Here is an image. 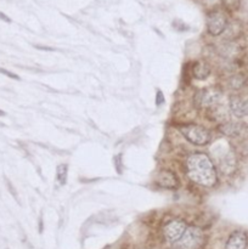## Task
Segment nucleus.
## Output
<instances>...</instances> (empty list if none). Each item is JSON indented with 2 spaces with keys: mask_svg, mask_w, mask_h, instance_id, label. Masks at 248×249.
<instances>
[{
  "mask_svg": "<svg viewBox=\"0 0 248 249\" xmlns=\"http://www.w3.org/2000/svg\"><path fill=\"white\" fill-rule=\"evenodd\" d=\"M186 173L190 180L202 186H214L218 180L213 160L204 153H195L186 160Z\"/></svg>",
  "mask_w": 248,
  "mask_h": 249,
  "instance_id": "nucleus-1",
  "label": "nucleus"
},
{
  "mask_svg": "<svg viewBox=\"0 0 248 249\" xmlns=\"http://www.w3.org/2000/svg\"><path fill=\"white\" fill-rule=\"evenodd\" d=\"M206 238L201 229L190 226L185 230L181 237L173 243V249H203Z\"/></svg>",
  "mask_w": 248,
  "mask_h": 249,
  "instance_id": "nucleus-2",
  "label": "nucleus"
},
{
  "mask_svg": "<svg viewBox=\"0 0 248 249\" xmlns=\"http://www.w3.org/2000/svg\"><path fill=\"white\" fill-rule=\"evenodd\" d=\"M179 130L187 141L197 146L207 145L212 139L211 131L207 130L204 126L196 125V124L182 125L180 126Z\"/></svg>",
  "mask_w": 248,
  "mask_h": 249,
  "instance_id": "nucleus-3",
  "label": "nucleus"
},
{
  "mask_svg": "<svg viewBox=\"0 0 248 249\" xmlns=\"http://www.w3.org/2000/svg\"><path fill=\"white\" fill-rule=\"evenodd\" d=\"M221 97L220 90L215 88H208V89H202L196 92L195 95V105L198 108H211L214 105L219 102Z\"/></svg>",
  "mask_w": 248,
  "mask_h": 249,
  "instance_id": "nucleus-4",
  "label": "nucleus"
},
{
  "mask_svg": "<svg viewBox=\"0 0 248 249\" xmlns=\"http://www.w3.org/2000/svg\"><path fill=\"white\" fill-rule=\"evenodd\" d=\"M226 26H228V18H226V15L220 10H214L207 17V27L212 36H216L223 34Z\"/></svg>",
  "mask_w": 248,
  "mask_h": 249,
  "instance_id": "nucleus-5",
  "label": "nucleus"
},
{
  "mask_svg": "<svg viewBox=\"0 0 248 249\" xmlns=\"http://www.w3.org/2000/svg\"><path fill=\"white\" fill-rule=\"evenodd\" d=\"M186 229L187 225L185 224V221L175 219V220L169 221V223L163 226V236H164L168 242L174 243L181 237Z\"/></svg>",
  "mask_w": 248,
  "mask_h": 249,
  "instance_id": "nucleus-6",
  "label": "nucleus"
},
{
  "mask_svg": "<svg viewBox=\"0 0 248 249\" xmlns=\"http://www.w3.org/2000/svg\"><path fill=\"white\" fill-rule=\"evenodd\" d=\"M216 162H218L219 169L224 174H231L236 168V158L233 156L232 151L230 150L226 151L221 157H216Z\"/></svg>",
  "mask_w": 248,
  "mask_h": 249,
  "instance_id": "nucleus-7",
  "label": "nucleus"
},
{
  "mask_svg": "<svg viewBox=\"0 0 248 249\" xmlns=\"http://www.w3.org/2000/svg\"><path fill=\"white\" fill-rule=\"evenodd\" d=\"M247 235L243 231H235L229 237L225 249H246L247 248Z\"/></svg>",
  "mask_w": 248,
  "mask_h": 249,
  "instance_id": "nucleus-8",
  "label": "nucleus"
},
{
  "mask_svg": "<svg viewBox=\"0 0 248 249\" xmlns=\"http://www.w3.org/2000/svg\"><path fill=\"white\" fill-rule=\"evenodd\" d=\"M156 181H157V184L159 185L160 187H164V189L169 190L177 189V185H179L177 177H175L172 172H168V170H162V172L158 174Z\"/></svg>",
  "mask_w": 248,
  "mask_h": 249,
  "instance_id": "nucleus-9",
  "label": "nucleus"
},
{
  "mask_svg": "<svg viewBox=\"0 0 248 249\" xmlns=\"http://www.w3.org/2000/svg\"><path fill=\"white\" fill-rule=\"evenodd\" d=\"M230 109L236 117L248 116V99L235 96L230 100Z\"/></svg>",
  "mask_w": 248,
  "mask_h": 249,
  "instance_id": "nucleus-10",
  "label": "nucleus"
},
{
  "mask_svg": "<svg viewBox=\"0 0 248 249\" xmlns=\"http://www.w3.org/2000/svg\"><path fill=\"white\" fill-rule=\"evenodd\" d=\"M192 73H194V77L196 79H206L211 74V67L207 62L204 61H198V62L195 63L194 68H192Z\"/></svg>",
  "mask_w": 248,
  "mask_h": 249,
  "instance_id": "nucleus-11",
  "label": "nucleus"
},
{
  "mask_svg": "<svg viewBox=\"0 0 248 249\" xmlns=\"http://www.w3.org/2000/svg\"><path fill=\"white\" fill-rule=\"evenodd\" d=\"M220 131L228 136H236L242 130V123H235V122H229V123H223L219 126Z\"/></svg>",
  "mask_w": 248,
  "mask_h": 249,
  "instance_id": "nucleus-12",
  "label": "nucleus"
},
{
  "mask_svg": "<svg viewBox=\"0 0 248 249\" xmlns=\"http://www.w3.org/2000/svg\"><path fill=\"white\" fill-rule=\"evenodd\" d=\"M67 170L68 167L66 164H60L56 169V179H57V182L61 186L67 182Z\"/></svg>",
  "mask_w": 248,
  "mask_h": 249,
  "instance_id": "nucleus-13",
  "label": "nucleus"
},
{
  "mask_svg": "<svg viewBox=\"0 0 248 249\" xmlns=\"http://www.w3.org/2000/svg\"><path fill=\"white\" fill-rule=\"evenodd\" d=\"M223 6L229 11H236L240 9L241 0H220Z\"/></svg>",
  "mask_w": 248,
  "mask_h": 249,
  "instance_id": "nucleus-14",
  "label": "nucleus"
},
{
  "mask_svg": "<svg viewBox=\"0 0 248 249\" xmlns=\"http://www.w3.org/2000/svg\"><path fill=\"white\" fill-rule=\"evenodd\" d=\"M0 73H2V74H5V75H6V77L12 78V79L19 80V77H18V75H16V74H15V73L10 72V71L5 70V68H1V67H0Z\"/></svg>",
  "mask_w": 248,
  "mask_h": 249,
  "instance_id": "nucleus-15",
  "label": "nucleus"
},
{
  "mask_svg": "<svg viewBox=\"0 0 248 249\" xmlns=\"http://www.w3.org/2000/svg\"><path fill=\"white\" fill-rule=\"evenodd\" d=\"M164 102V97H163V94L162 91H158L157 92V96H156V104L158 105V106H160V105Z\"/></svg>",
  "mask_w": 248,
  "mask_h": 249,
  "instance_id": "nucleus-16",
  "label": "nucleus"
},
{
  "mask_svg": "<svg viewBox=\"0 0 248 249\" xmlns=\"http://www.w3.org/2000/svg\"><path fill=\"white\" fill-rule=\"evenodd\" d=\"M121 160H122V156L121 155H118V156H117V157H114V163H116L117 170H118L119 174H121V172H122L121 167H119V164H121Z\"/></svg>",
  "mask_w": 248,
  "mask_h": 249,
  "instance_id": "nucleus-17",
  "label": "nucleus"
},
{
  "mask_svg": "<svg viewBox=\"0 0 248 249\" xmlns=\"http://www.w3.org/2000/svg\"><path fill=\"white\" fill-rule=\"evenodd\" d=\"M0 19H2V21H5V22H11V19H10L6 15L2 14V12H0Z\"/></svg>",
  "mask_w": 248,
  "mask_h": 249,
  "instance_id": "nucleus-18",
  "label": "nucleus"
},
{
  "mask_svg": "<svg viewBox=\"0 0 248 249\" xmlns=\"http://www.w3.org/2000/svg\"><path fill=\"white\" fill-rule=\"evenodd\" d=\"M5 116V112L2 109H0V117H4Z\"/></svg>",
  "mask_w": 248,
  "mask_h": 249,
  "instance_id": "nucleus-19",
  "label": "nucleus"
}]
</instances>
